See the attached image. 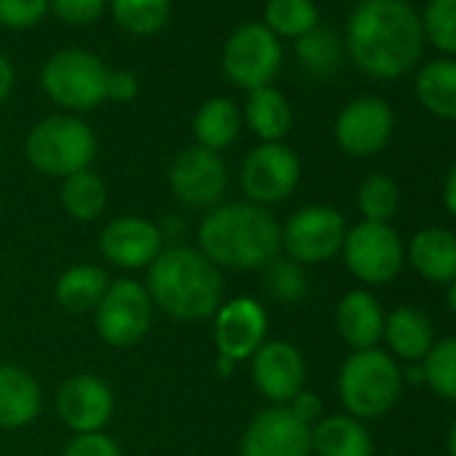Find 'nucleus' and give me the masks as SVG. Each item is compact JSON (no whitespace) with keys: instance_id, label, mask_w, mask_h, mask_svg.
Listing matches in <instances>:
<instances>
[{"instance_id":"nucleus-1","label":"nucleus","mask_w":456,"mask_h":456,"mask_svg":"<svg viewBox=\"0 0 456 456\" xmlns=\"http://www.w3.org/2000/svg\"><path fill=\"white\" fill-rule=\"evenodd\" d=\"M424 33L408 0H362L346 22V54L370 78L392 81L413 70Z\"/></svg>"},{"instance_id":"nucleus-2","label":"nucleus","mask_w":456,"mask_h":456,"mask_svg":"<svg viewBox=\"0 0 456 456\" xmlns=\"http://www.w3.org/2000/svg\"><path fill=\"white\" fill-rule=\"evenodd\" d=\"M282 250V228L266 207L225 201L199 225V253L217 269L253 272L269 266Z\"/></svg>"},{"instance_id":"nucleus-3","label":"nucleus","mask_w":456,"mask_h":456,"mask_svg":"<svg viewBox=\"0 0 456 456\" xmlns=\"http://www.w3.org/2000/svg\"><path fill=\"white\" fill-rule=\"evenodd\" d=\"M153 306L175 320H207L223 304V274L193 248H169L148 266Z\"/></svg>"},{"instance_id":"nucleus-4","label":"nucleus","mask_w":456,"mask_h":456,"mask_svg":"<svg viewBox=\"0 0 456 456\" xmlns=\"http://www.w3.org/2000/svg\"><path fill=\"white\" fill-rule=\"evenodd\" d=\"M403 373L381 349L352 352L338 370V397L349 416L365 421L379 419L397 403Z\"/></svg>"},{"instance_id":"nucleus-5","label":"nucleus","mask_w":456,"mask_h":456,"mask_svg":"<svg viewBox=\"0 0 456 456\" xmlns=\"http://www.w3.org/2000/svg\"><path fill=\"white\" fill-rule=\"evenodd\" d=\"M25 153L38 172L65 180L68 175L89 169L97 153V137L76 116H49L30 129Z\"/></svg>"},{"instance_id":"nucleus-6","label":"nucleus","mask_w":456,"mask_h":456,"mask_svg":"<svg viewBox=\"0 0 456 456\" xmlns=\"http://www.w3.org/2000/svg\"><path fill=\"white\" fill-rule=\"evenodd\" d=\"M108 76L110 70L97 54L86 49H60L46 60L41 86L54 105L84 113L108 100Z\"/></svg>"},{"instance_id":"nucleus-7","label":"nucleus","mask_w":456,"mask_h":456,"mask_svg":"<svg viewBox=\"0 0 456 456\" xmlns=\"http://www.w3.org/2000/svg\"><path fill=\"white\" fill-rule=\"evenodd\" d=\"M280 65H282V44L266 25L258 22L237 28L223 46L225 78L248 92L272 86Z\"/></svg>"},{"instance_id":"nucleus-8","label":"nucleus","mask_w":456,"mask_h":456,"mask_svg":"<svg viewBox=\"0 0 456 456\" xmlns=\"http://www.w3.org/2000/svg\"><path fill=\"white\" fill-rule=\"evenodd\" d=\"M94 312H97L94 325L100 338L116 349L140 344L153 325V301L145 285L134 280L110 282Z\"/></svg>"},{"instance_id":"nucleus-9","label":"nucleus","mask_w":456,"mask_h":456,"mask_svg":"<svg viewBox=\"0 0 456 456\" xmlns=\"http://www.w3.org/2000/svg\"><path fill=\"white\" fill-rule=\"evenodd\" d=\"M341 253L346 269L368 285L392 282L405 261L403 242L389 223H357L346 232Z\"/></svg>"},{"instance_id":"nucleus-10","label":"nucleus","mask_w":456,"mask_h":456,"mask_svg":"<svg viewBox=\"0 0 456 456\" xmlns=\"http://www.w3.org/2000/svg\"><path fill=\"white\" fill-rule=\"evenodd\" d=\"M346 240V220L338 209L325 204H312L290 215L282 228V248L290 261L325 264L341 253Z\"/></svg>"},{"instance_id":"nucleus-11","label":"nucleus","mask_w":456,"mask_h":456,"mask_svg":"<svg viewBox=\"0 0 456 456\" xmlns=\"http://www.w3.org/2000/svg\"><path fill=\"white\" fill-rule=\"evenodd\" d=\"M240 180L245 196L253 204H280L296 191L301 180V159L285 142H261L248 153Z\"/></svg>"},{"instance_id":"nucleus-12","label":"nucleus","mask_w":456,"mask_h":456,"mask_svg":"<svg viewBox=\"0 0 456 456\" xmlns=\"http://www.w3.org/2000/svg\"><path fill=\"white\" fill-rule=\"evenodd\" d=\"M169 191L175 199L191 209H212L220 204L225 185H228V169L220 153L207 151L201 145L185 148L167 172Z\"/></svg>"},{"instance_id":"nucleus-13","label":"nucleus","mask_w":456,"mask_h":456,"mask_svg":"<svg viewBox=\"0 0 456 456\" xmlns=\"http://www.w3.org/2000/svg\"><path fill=\"white\" fill-rule=\"evenodd\" d=\"M395 132V113L379 97H357L341 108L333 124V137L346 156L368 159L387 148Z\"/></svg>"},{"instance_id":"nucleus-14","label":"nucleus","mask_w":456,"mask_h":456,"mask_svg":"<svg viewBox=\"0 0 456 456\" xmlns=\"http://www.w3.org/2000/svg\"><path fill=\"white\" fill-rule=\"evenodd\" d=\"M312 427L304 424L288 405L261 411L245 429L240 456H309Z\"/></svg>"},{"instance_id":"nucleus-15","label":"nucleus","mask_w":456,"mask_h":456,"mask_svg":"<svg viewBox=\"0 0 456 456\" xmlns=\"http://www.w3.org/2000/svg\"><path fill=\"white\" fill-rule=\"evenodd\" d=\"M266 309L250 296L220 304L215 312V346L220 360L240 362L253 357L266 341Z\"/></svg>"},{"instance_id":"nucleus-16","label":"nucleus","mask_w":456,"mask_h":456,"mask_svg":"<svg viewBox=\"0 0 456 456\" xmlns=\"http://www.w3.org/2000/svg\"><path fill=\"white\" fill-rule=\"evenodd\" d=\"M250 360L256 389L274 405H288L306 384V360L290 341H264Z\"/></svg>"},{"instance_id":"nucleus-17","label":"nucleus","mask_w":456,"mask_h":456,"mask_svg":"<svg viewBox=\"0 0 456 456\" xmlns=\"http://www.w3.org/2000/svg\"><path fill=\"white\" fill-rule=\"evenodd\" d=\"M161 228L140 215H124L110 220L100 234L102 256L121 269H145L164 250Z\"/></svg>"},{"instance_id":"nucleus-18","label":"nucleus","mask_w":456,"mask_h":456,"mask_svg":"<svg viewBox=\"0 0 456 456\" xmlns=\"http://www.w3.org/2000/svg\"><path fill=\"white\" fill-rule=\"evenodd\" d=\"M113 389L105 379L92 373H78L68 379L57 395V413L76 435L102 432V427L113 416Z\"/></svg>"},{"instance_id":"nucleus-19","label":"nucleus","mask_w":456,"mask_h":456,"mask_svg":"<svg viewBox=\"0 0 456 456\" xmlns=\"http://www.w3.org/2000/svg\"><path fill=\"white\" fill-rule=\"evenodd\" d=\"M336 328L354 352L376 349L384 336V312L368 290H352L336 306Z\"/></svg>"},{"instance_id":"nucleus-20","label":"nucleus","mask_w":456,"mask_h":456,"mask_svg":"<svg viewBox=\"0 0 456 456\" xmlns=\"http://www.w3.org/2000/svg\"><path fill=\"white\" fill-rule=\"evenodd\" d=\"M411 266L432 285H451L456 280V234L448 228H421L411 240Z\"/></svg>"},{"instance_id":"nucleus-21","label":"nucleus","mask_w":456,"mask_h":456,"mask_svg":"<svg viewBox=\"0 0 456 456\" xmlns=\"http://www.w3.org/2000/svg\"><path fill=\"white\" fill-rule=\"evenodd\" d=\"M41 413V387L20 365H0V429L28 427Z\"/></svg>"},{"instance_id":"nucleus-22","label":"nucleus","mask_w":456,"mask_h":456,"mask_svg":"<svg viewBox=\"0 0 456 456\" xmlns=\"http://www.w3.org/2000/svg\"><path fill=\"white\" fill-rule=\"evenodd\" d=\"M312 451L320 456H373V437L349 413H333L312 427Z\"/></svg>"},{"instance_id":"nucleus-23","label":"nucleus","mask_w":456,"mask_h":456,"mask_svg":"<svg viewBox=\"0 0 456 456\" xmlns=\"http://www.w3.org/2000/svg\"><path fill=\"white\" fill-rule=\"evenodd\" d=\"M392 354L405 360V362H416L424 360L427 352L435 344V330L427 314H421L419 309L411 306H397L389 312V317H384V336Z\"/></svg>"},{"instance_id":"nucleus-24","label":"nucleus","mask_w":456,"mask_h":456,"mask_svg":"<svg viewBox=\"0 0 456 456\" xmlns=\"http://www.w3.org/2000/svg\"><path fill=\"white\" fill-rule=\"evenodd\" d=\"M245 121L264 142H282L293 126V108L274 86H261L248 94Z\"/></svg>"},{"instance_id":"nucleus-25","label":"nucleus","mask_w":456,"mask_h":456,"mask_svg":"<svg viewBox=\"0 0 456 456\" xmlns=\"http://www.w3.org/2000/svg\"><path fill=\"white\" fill-rule=\"evenodd\" d=\"M416 100L443 121H456V60L427 62L416 76Z\"/></svg>"},{"instance_id":"nucleus-26","label":"nucleus","mask_w":456,"mask_h":456,"mask_svg":"<svg viewBox=\"0 0 456 456\" xmlns=\"http://www.w3.org/2000/svg\"><path fill=\"white\" fill-rule=\"evenodd\" d=\"M240 129H242V113H240L237 102L228 97L207 100L193 116L196 142L215 153L232 145L240 137Z\"/></svg>"},{"instance_id":"nucleus-27","label":"nucleus","mask_w":456,"mask_h":456,"mask_svg":"<svg viewBox=\"0 0 456 456\" xmlns=\"http://www.w3.org/2000/svg\"><path fill=\"white\" fill-rule=\"evenodd\" d=\"M110 280L100 266H73L68 269L60 280H57V301L62 309L73 312V314H84L100 306L105 290H108Z\"/></svg>"},{"instance_id":"nucleus-28","label":"nucleus","mask_w":456,"mask_h":456,"mask_svg":"<svg viewBox=\"0 0 456 456\" xmlns=\"http://www.w3.org/2000/svg\"><path fill=\"white\" fill-rule=\"evenodd\" d=\"M60 199H62V207H65V212L70 217L86 223V220H94V217H100L105 212V207H108V185L97 172L81 169V172L68 175L62 180Z\"/></svg>"},{"instance_id":"nucleus-29","label":"nucleus","mask_w":456,"mask_h":456,"mask_svg":"<svg viewBox=\"0 0 456 456\" xmlns=\"http://www.w3.org/2000/svg\"><path fill=\"white\" fill-rule=\"evenodd\" d=\"M110 9L116 22L126 33L137 38H148L167 25L172 4L169 0H110Z\"/></svg>"},{"instance_id":"nucleus-30","label":"nucleus","mask_w":456,"mask_h":456,"mask_svg":"<svg viewBox=\"0 0 456 456\" xmlns=\"http://www.w3.org/2000/svg\"><path fill=\"white\" fill-rule=\"evenodd\" d=\"M320 25V12L314 0H269L266 28L277 38H301Z\"/></svg>"},{"instance_id":"nucleus-31","label":"nucleus","mask_w":456,"mask_h":456,"mask_svg":"<svg viewBox=\"0 0 456 456\" xmlns=\"http://www.w3.org/2000/svg\"><path fill=\"white\" fill-rule=\"evenodd\" d=\"M357 207L368 223H389L400 209V188L389 175H370L357 191Z\"/></svg>"},{"instance_id":"nucleus-32","label":"nucleus","mask_w":456,"mask_h":456,"mask_svg":"<svg viewBox=\"0 0 456 456\" xmlns=\"http://www.w3.org/2000/svg\"><path fill=\"white\" fill-rule=\"evenodd\" d=\"M424 384L445 400L456 403V338L435 341L427 357L421 360Z\"/></svg>"},{"instance_id":"nucleus-33","label":"nucleus","mask_w":456,"mask_h":456,"mask_svg":"<svg viewBox=\"0 0 456 456\" xmlns=\"http://www.w3.org/2000/svg\"><path fill=\"white\" fill-rule=\"evenodd\" d=\"M296 54L301 65L317 76H328L341 60V44L330 28H314L296 41Z\"/></svg>"},{"instance_id":"nucleus-34","label":"nucleus","mask_w":456,"mask_h":456,"mask_svg":"<svg viewBox=\"0 0 456 456\" xmlns=\"http://www.w3.org/2000/svg\"><path fill=\"white\" fill-rule=\"evenodd\" d=\"M419 20L424 38L437 52L456 57V0H427Z\"/></svg>"},{"instance_id":"nucleus-35","label":"nucleus","mask_w":456,"mask_h":456,"mask_svg":"<svg viewBox=\"0 0 456 456\" xmlns=\"http://www.w3.org/2000/svg\"><path fill=\"white\" fill-rule=\"evenodd\" d=\"M266 290L272 298H277L282 304H298L306 296V274H304L301 264L277 256L266 266Z\"/></svg>"},{"instance_id":"nucleus-36","label":"nucleus","mask_w":456,"mask_h":456,"mask_svg":"<svg viewBox=\"0 0 456 456\" xmlns=\"http://www.w3.org/2000/svg\"><path fill=\"white\" fill-rule=\"evenodd\" d=\"M49 12V0H0V28L25 30L38 25Z\"/></svg>"},{"instance_id":"nucleus-37","label":"nucleus","mask_w":456,"mask_h":456,"mask_svg":"<svg viewBox=\"0 0 456 456\" xmlns=\"http://www.w3.org/2000/svg\"><path fill=\"white\" fill-rule=\"evenodd\" d=\"M108 0H49V9L65 25H92L102 17Z\"/></svg>"},{"instance_id":"nucleus-38","label":"nucleus","mask_w":456,"mask_h":456,"mask_svg":"<svg viewBox=\"0 0 456 456\" xmlns=\"http://www.w3.org/2000/svg\"><path fill=\"white\" fill-rule=\"evenodd\" d=\"M62 456H121V448L105 432H86V435H76Z\"/></svg>"},{"instance_id":"nucleus-39","label":"nucleus","mask_w":456,"mask_h":456,"mask_svg":"<svg viewBox=\"0 0 456 456\" xmlns=\"http://www.w3.org/2000/svg\"><path fill=\"white\" fill-rule=\"evenodd\" d=\"M140 94V81L132 70H110L108 76V100L132 102Z\"/></svg>"},{"instance_id":"nucleus-40","label":"nucleus","mask_w":456,"mask_h":456,"mask_svg":"<svg viewBox=\"0 0 456 456\" xmlns=\"http://www.w3.org/2000/svg\"><path fill=\"white\" fill-rule=\"evenodd\" d=\"M288 408L293 411V416H298L304 424H309V427H314L317 421H320V416H322V400H320V395H314V392H309V389H301L290 403H288Z\"/></svg>"},{"instance_id":"nucleus-41","label":"nucleus","mask_w":456,"mask_h":456,"mask_svg":"<svg viewBox=\"0 0 456 456\" xmlns=\"http://www.w3.org/2000/svg\"><path fill=\"white\" fill-rule=\"evenodd\" d=\"M12 89H14V65L4 52H0V105L9 100Z\"/></svg>"},{"instance_id":"nucleus-42","label":"nucleus","mask_w":456,"mask_h":456,"mask_svg":"<svg viewBox=\"0 0 456 456\" xmlns=\"http://www.w3.org/2000/svg\"><path fill=\"white\" fill-rule=\"evenodd\" d=\"M443 204H445V209L456 217V164H453L451 172L445 175V183H443Z\"/></svg>"},{"instance_id":"nucleus-43","label":"nucleus","mask_w":456,"mask_h":456,"mask_svg":"<svg viewBox=\"0 0 456 456\" xmlns=\"http://www.w3.org/2000/svg\"><path fill=\"white\" fill-rule=\"evenodd\" d=\"M403 373V384L405 381H411V384H424V370H421V365H411V368H405V370H400Z\"/></svg>"},{"instance_id":"nucleus-44","label":"nucleus","mask_w":456,"mask_h":456,"mask_svg":"<svg viewBox=\"0 0 456 456\" xmlns=\"http://www.w3.org/2000/svg\"><path fill=\"white\" fill-rule=\"evenodd\" d=\"M448 453L456 456V419H453V424L448 429Z\"/></svg>"},{"instance_id":"nucleus-45","label":"nucleus","mask_w":456,"mask_h":456,"mask_svg":"<svg viewBox=\"0 0 456 456\" xmlns=\"http://www.w3.org/2000/svg\"><path fill=\"white\" fill-rule=\"evenodd\" d=\"M448 306H451V312L456 314V280L448 285Z\"/></svg>"},{"instance_id":"nucleus-46","label":"nucleus","mask_w":456,"mask_h":456,"mask_svg":"<svg viewBox=\"0 0 456 456\" xmlns=\"http://www.w3.org/2000/svg\"><path fill=\"white\" fill-rule=\"evenodd\" d=\"M349 4H362V0H349Z\"/></svg>"},{"instance_id":"nucleus-47","label":"nucleus","mask_w":456,"mask_h":456,"mask_svg":"<svg viewBox=\"0 0 456 456\" xmlns=\"http://www.w3.org/2000/svg\"><path fill=\"white\" fill-rule=\"evenodd\" d=\"M0 148H4V142H0Z\"/></svg>"}]
</instances>
